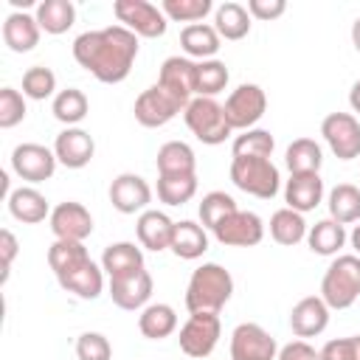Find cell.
<instances>
[{
    "label": "cell",
    "instance_id": "obj_1",
    "mask_svg": "<svg viewBox=\"0 0 360 360\" xmlns=\"http://www.w3.org/2000/svg\"><path fill=\"white\" fill-rule=\"evenodd\" d=\"M138 56V37L124 25L84 31L73 39V59L104 84H118L129 76Z\"/></svg>",
    "mask_w": 360,
    "mask_h": 360
},
{
    "label": "cell",
    "instance_id": "obj_2",
    "mask_svg": "<svg viewBox=\"0 0 360 360\" xmlns=\"http://www.w3.org/2000/svg\"><path fill=\"white\" fill-rule=\"evenodd\" d=\"M233 295V276L217 264V262H205L200 264L186 287V307L188 312H211L219 315V309L231 301Z\"/></svg>",
    "mask_w": 360,
    "mask_h": 360
},
{
    "label": "cell",
    "instance_id": "obj_3",
    "mask_svg": "<svg viewBox=\"0 0 360 360\" xmlns=\"http://www.w3.org/2000/svg\"><path fill=\"white\" fill-rule=\"evenodd\" d=\"M321 298L329 309H349L360 298V256L343 253L326 267L321 278Z\"/></svg>",
    "mask_w": 360,
    "mask_h": 360
},
{
    "label": "cell",
    "instance_id": "obj_4",
    "mask_svg": "<svg viewBox=\"0 0 360 360\" xmlns=\"http://www.w3.org/2000/svg\"><path fill=\"white\" fill-rule=\"evenodd\" d=\"M231 183L259 200H273L281 188V174L270 158H233Z\"/></svg>",
    "mask_w": 360,
    "mask_h": 360
},
{
    "label": "cell",
    "instance_id": "obj_5",
    "mask_svg": "<svg viewBox=\"0 0 360 360\" xmlns=\"http://www.w3.org/2000/svg\"><path fill=\"white\" fill-rule=\"evenodd\" d=\"M183 118H186V127L191 129V135L208 146L225 143V138L233 132L225 118V107L217 98L194 96L191 104L183 110Z\"/></svg>",
    "mask_w": 360,
    "mask_h": 360
},
{
    "label": "cell",
    "instance_id": "obj_6",
    "mask_svg": "<svg viewBox=\"0 0 360 360\" xmlns=\"http://www.w3.org/2000/svg\"><path fill=\"white\" fill-rule=\"evenodd\" d=\"M112 11H115L118 22L124 28H129L135 37L158 39L169 28V22H166L169 17L163 14V8L155 3H146V0H115Z\"/></svg>",
    "mask_w": 360,
    "mask_h": 360
},
{
    "label": "cell",
    "instance_id": "obj_7",
    "mask_svg": "<svg viewBox=\"0 0 360 360\" xmlns=\"http://www.w3.org/2000/svg\"><path fill=\"white\" fill-rule=\"evenodd\" d=\"M225 118L231 124V129H253V124L264 115L267 110V96L259 84H239L236 90H231V96L225 98Z\"/></svg>",
    "mask_w": 360,
    "mask_h": 360
},
{
    "label": "cell",
    "instance_id": "obj_8",
    "mask_svg": "<svg viewBox=\"0 0 360 360\" xmlns=\"http://www.w3.org/2000/svg\"><path fill=\"white\" fill-rule=\"evenodd\" d=\"M219 335H222V326H219V315H211V312H194L188 315V321L180 326V349L188 354V357H208L217 343H219Z\"/></svg>",
    "mask_w": 360,
    "mask_h": 360
},
{
    "label": "cell",
    "instance_id": "obj_9",
    "mask_svg": "<svg viewBox=\"0 0 360 360\" xmlns=\"http://www.w3.org/2000/svg\"><path fill=\"white\" fill-rule=\"evenodd\" d=\"M321 135L340 160L360 158V121L352 112H329L321 121Z\"/></svg>",
    "mask_w": 360,
    "mask_h": 360
},
{
    "label": "cell",
    "instance_id": "obj_10",
    "mask_svg": "<svg viewBox=\"0 0 360 360\" xmlns=\"http://www.w3.org/2000/svg\"><path fill=\"white\" fill-rule=\"evenodd\" d=\"M278 346L276 338L259 323H239L231 332V360H276Z\"/></svg>",
    "mask_w": 360,
    "mask_h": 360
},
{
    "label": "cell",
    "instance_id": "obj_11",
    "mask_svg": "<svg viewBox=\"0 0 360 360\" xmlns=\"http://www.w3.org/2000/svg\"><path fill=\"white\" fill-rule=\"evenodd\" d=\"M56 155L53 149L42 146V143H20L14 146L11 152V169L20 180H28V183H42V180H51L53 172H56Z\"/></svg>",
    "mask_w": 360,
    "mask_h": 360
},
{
    "label": "cell",
    "instance_id": "obj_12",
    "mask_svg": "<svg viewBox=\"0 0 360 360\" xmlns=\"http://www.w3.org/2000/svg\"><path fill=\"white\" fill-rule=\"evenodd\" d=\"M211 233L225 248H253V245H259L264 239V222L253 211H233Z\"/></svg>",
    "mask_w": 360,
    "mask_h": 360
},
{
    "label": "cell",
    "instance_id": "obj_13",
    "mask_svg": "<svg viewBox=\"0 0 360 360\" xmlns=\"http://www.w3.org/2000/svg\"><path fill=\"white\" fill-rule=\"evenodd\" d=\"M180 110H183L180 101H177L174 96H169L160 84L146 87V90L135 98V121H138L141 127H149V129L169 124Z\"/></svg>",
    "mask_w": 360,
    "mask_h": 360
},
{
    "label": "cell",
    "instance_id": "obj_14",
    "mask_svg": "<svg viewBox=\"0 0 360 360\" xmlns=\"http://www.w3.org/2000/svg\"><path fill=\"white\" fill-rule=\"evenodd\" d=\"M51 231L56 239H68V242H84L90 233H93V217L90 211L82 205V202H73V200H65L59 202L51 217Z\"/></svg>",
    "mask_w": 360,
    "mask_h": 360
},
{
    "label": "cell",
    "instance_id": "obj_15",
    "mask_svg": "<svg viewBox=\"0 0 360 360\" xmlns=\"http://www.w3.org/2000/svg\"><path fill=\"white\" fill-rule=\"evenodd\" d=\"M194 76H197V62H191L188 56H169L160 65L158 84L169 96H174L180 101V107L186 110L194 98Z\"/></svg>",
    "mask_w": 360,
    "mask_h": 360
},
{
    "label": "cell",
    "instance_id": "obj_16",
    "mask_svg": "<svg viewBox=\"0 0 360 360\" xmlns=\"http://www.w3.org/2000/svg\"><path fill=\"white\" fill-rule=\"evenodd\" d=\"M110 202L121 214H138V211L143 214L146 205L152 202V188L141 174L124 172L110 183Z\"/></svg>",
    "mask_w": 360,
    "mask_h": 360
},
{
    "label": "cell",
    "instance_id": "obj_17",
    "mask_svg": "<svg viewBox=\"0 0 360 360\" xmlns=\"http://www.w3.org/2000/svg\"><path fill=\"white\" fill-rule=\"evenodd\" d=\"M152 276L141 267L135 273H127V276H115L110 278V298L115 307L121 309H143L146 301L152 298Z\"/></svg>",
    "mask_w": 360,
    "mask_h": 360
},
{
    "label": "cell",
    "instance_id": "obj_18",
    "mask_svg": "<svg viewBox=\"0 0 360 360\" xmlns=\"http://www.w3.org/2000/svg\"><path fill=\"white\" fill-rule=\"evenodd\" d=\"M53 155L68 169H84L96 155V143L82 127H65L53 141Z\"/></svg>",
    "mask_w": 360,
    "mask_h": 360
},
{
    "label": "cell",
    "instance_id": "obj_19",
    "mask_svg": "<svg viewBox=\"0 0 360 360\" xmlns=\"http://www.w3.org/2000/svg\"><path fill=\"white\" fill-rule=\"evenodd\" d=\"M329 326V307L321 295H307L290 309V329L295 338H315Z\"/></svg>",
    "mask_w": 360,
    "mask_h": 360
},
{
    "label": "cell",
    "instance_id": "obj_20",
    "mask_svg": "<svg viewBox=\"0 0 360 360\" xmlns=\"http://www.w3.org/2000/svg\"><path fill=\"white\" fill-rule=\"evenodd\" d=\"M323 200V180L318 172H301V174H290V180L284 183V202L287 208L307 214L315 211Z\"/></svg>",
    "mask_w": 360,
    "mask_h": 360
},
{
    "label": "cell",
    "instance_id": "obj_21",
    "mask_svg": "<svg viewBox=\"0 0 360 360\" xmlns=\"http://www.w3.org/2000/svg\"><path fill=\"white\" fill-rule=\"evenodd\" d=\"M56 281H59L62 290H68V292H73V295H79L84 301H93L104 290V270L93 259H84L82 264H76L68 273L56 276Z\"/></svg>",
    "mask_w": 360,
    "mask_h": 360
},
{
    "label": "cell",
    "instance_id": "obj_22",
    "mask_svg": "<svg viewBox=\"0 0 360 360\" xmlns=\"http://www.w3.org/2000/svg\"><path fill=\"white\" fill-rule=\"evenodd\" d=\"M135 231H138V242H141V248L160 253V250H166V248L172 245L174 222H172L163 211H158V208H146V211L138 217Z\"/></svg>",
    "mask_w": 360,
    "mask_h": 360
},
{
    "label": "cell",
    "instance_id": "obj_23",
    "mask_svg": "<svg viewBox=\"0 0 360 360\" xmlns=\"http://www.w3.org/2000/svg\"><path fill=\"white\" fill-rule=\"evenodd\" d=\"M39 22L34 14L25 11H11L3 22V42L14 51V53H28L37 48L39 42Z\"/></svg>",
    "mask_w": 360,
    "mask_h": 360
},
{
    "label": "cell",
    "instance_id": "obj_24",
    "mask_svg": "<svg viewBox=\"0 0 360 360\" xmlns=\"http://www.w3.org/2000/svg\"><path fill=\"white\" fill-rule=\"evenodd\" d=\"M8 211L14 219H20L25 225H37L45 217H51V205H48L45 194H39L34 186H20V188L8 191Z\"/></svg>",
    "mask_w": 360,
    "mask_h": 360
},
{
    "label": "cell",
    "instance_id": "obj_25",
    "mask_svg": "<svg viewBox=\"0 0 360 360\" xmlns=\"http://www.w3.org/2000/svg\"><path fill=\"white\" fill-rule=\"evenodd\" d=\"M169 250L174 256H180V259H188V262L200 259L208 250V233H205V228L197 225V222H191V219L174 222V233H172Z\"/></svg>",
    "mask_w": 360,
    "mask_h": 360
},
{
    "label": "cell",
    "instance_id": "obj_26",
    "mask_svg": "<svg viewBox=\"0 0 360 360\" xmlns=\"http://www.w3.org/2000/svg\"><path fill=\"white\" fill-rule=\"evenodd\" d=\"M143 267V250L135 242H112L104 248L101 253V270L115 278V276H127Z\"/></svg>",
    "mask_w": 360,
    "mask_h": 360
},
{
    "label": "cell",
    "instance_id": "obj_27",
    "mask_svg": "<svg viewBox=\"0 0 360 360\" xmlns=\"http://www.w3.org/2000/svg\"><path fill=\"white\" fill-rule=\"evenodd\" d=\"M158 174H197L194 149L186 141H166L158 149Z\"/></svg>",
    "mask_w": 360,
    "mask_h": 360
},
{
    "label": "cell",
    "instance_id": "obj_28",
    "mask_svg": "<svg viewBox=\"0 0 360 360\" xmlns=\"http://www.w3.org/2000/svg\"><path fill=\"white\" fill-rule=\"evenodd\" d=\"M219 34L214 25H205V22H194V25H186L180 31V45L188 56L205 62V59H214V53L219 51Z\"/></svg>",
    "mask_w": 360,
    "mask_h": 360
},
{
    "label": "cell",
    "instance_id": "obj_29",
    "mask_svg": "<svg viewBox=\"0 0 360 360\" xmlns=\"http://www.w3.org/2000/svg\"><path fill=\"white\" fill-rule=\"evenodd\" d=\"M346 239H349V236H346V228H343L340 222H335L332 217L315 222V225L307 231V245H309V250L318 253V256H338L340 248L346 245Z\"/></svg>",
    "mask_w": 360,
    "mask_h": 360
},
{
    "label": "cell",
    "instance_id": "obj_30",
    "mask_svg": "<svg viewBox=\"0 0 360 360\" xmlns=\"http://www.w3.org/2000/svg\"><path fill=\"white\" fill-rule=\"evenodd\" d=\"M138 329L149 340H163L177 329V312L169 304H146L138 315Z\"/></svg>",
    "mask_w": 360,
    "mask_h": 360
},
{
    "label": "cell",
    "instance_id": "obj_31",
    "mask_svg": "<svg viewBox=\"0 0 360 360\" xmlns=\"http://www.w3.org/2000/svg\"><path fill=\"white\" fill-rule=\"evenodd\" d=\"M34 17L45 34H65L76 22V6L70 0H42L37 3Z\"/></svg>",
    "mask_w": 360,
    "mask_h": 360
},
{
    "label": "cell",
    "instance_id": "obj_32",
    "mask_svg": "<svg viewBox=\"0 0 360 360\" xmlns=\"http://www.w3.org/2000/svg\"><path fill=\"white\" fill-rule=\"evenodd\" d=\"M214 28H217V34L222 39H242L250 31V14H248V8L242 3L228 0V3L217 6V11H214Z\"/></svg>",
    "mask_w": 360,
    "mask_h": 360
},
{
    "label": "cell",
    "instance_id": "obj_33",
    "mask_svg": "<svg viewBox=\"0 0 360 360\" xmlns=\"http://www.w3.org/2000/svg\"><path fill=\"white\" fill-rule=\"evenodd\" d=\"M326 205H329V217L340 225H349V222H360V188L352 186V183H338L329 197H326Z\"/></svg>",
    "mask_w": 360,
    "mask_h": 360
},
{
    "label": "cell",
    "instance_id": "obj_34",
    "mask_svg": "<svg viewBox=\"0 0 360 360\" xmlns=\"http://www.w3.org/2000/svg\"><path fill=\"white\" fill-rule=\"evenodd\" d=\"M307 222H304V214L292 211V208H278L273 217H270V236L278 242V245H298L307 239Z\"/></svg>",
    "mask_w": 360,
    "mask_h": 360
},
{
    "label": "cell",
    "instance_id": "obj_35",
    "mask_svg": "<svg viewBox=\"0 0 360 360\" xmlns=\"http://www.w3.org/2000/svg\"><path fill=\"white\" fill-rule=\"evenodd\" d=\"M284 163L290 169V174H301V172H318L323 163V152L321 143L312 138H295L287 152H284Z\"/></svg>",
    "mask_w": 360,
    "mask_h": 360
},
{
    "label": "cell",
    "instance_id": "obj_36",
    "mask_svg": "<svg viewBox=\"0 0 360 360\" xmlns=\"http://www.w3.org/2000/svg\"><path fill=\"white\" fill-rule=\"evenodd\" d=\"M90 104H87V96L79 90V87H68V90H59L53 96V104H51V112L56 121H62L65 127H76L84 115H87Z\"/></svg>",
    "mask_w": 360,
    "mask_h": 360
},
{
    "label": "cell",
    "instance_id": "obj_37",
    "mask_svg": "<svg viewBox=\"0 0 360 360\" xmlns=\"http://www.w3.org/2000/svg\"><path fill=\"white\" fill-rule=\"evenodd\" d=\"M197 194V174H158V200L183 205Z\"/></svg>",
    "mask_w": 360,
    "mask_h": 360
},
{
    "label": "cell",
    "instance_id": "obj_38",
    "mask_svg": "<svg viewBox=\"0 0 360 360\" xmlns=\"http://www.w3.org/2000/svg\"><path fill=\"white\" fill-rule=\"evenodd\" d=\"M228 68L225 62L219 59H205V62H197V76H194V93L197 96H205V98H214L217 93L225 90L228 84Z\"/></svg>",
    "mask_w": 360,
    "mask_h": 360
},
{
    "label": "cell",
    "instance_id": "obj_39",
    "mask_svg": "<svg viewBox=\"0 0 360 360\" xmlns=\"http://www.w3.org/2000/svg\"><path fill=\"white\" fill-rule=\"evenodd\" d=\"M200 222H202V228H208V231H214L222 219H228L233 211H239L236 208V200L231 197V194H225V191H208L202 200H200Z\"/></svg>",
    "mask_w": 360,
    "mask_h": 360
},
{
    "label": "cell",
    "instance_id": "obj_40",
    "mask_svg": "<svg viewBox=\"0 0 360 360\" xmlns=\"http://www.w3.org/2000/svg\"><path fill=\"white\" fill-rule=\"evenodd\" d=\"M273 146H276V141L267 129H245L242 135L233 138L231 152H233V158H270Z\"/></svg>",
    "mask_w": 360,
    "mask_h": 360
},
{
    "label": "cell",
    "instance_id": "obj_41",
    "mask_svg": "<svg viewBox=\"0 0 360 360\" xmlns=\"http://www.w3.org/2000/svg\"><path fill=\"white\" fill-rule=\"evenodd\" d=\"M84 259H90V253H87L84 242H68V239H56V242L48 248V264H51V270H53L56 276L68 273L70 267L82 264Z\"/></svg>",
    "mask_w": 360,
    "mask_h": 360
},
{
    "label": "cell",
    "instance_id": "obj_42",
    "mask_svg": "<svg viewBox=\"0 0 360 360\" xmlns=\"http://www.w3.org/2000/svg\"><path fill=\"white\" fill-rule=\"evenodd\" d=\"M56 90V73L51 68H42V65H34L22 73V96L25 98H34V101H45Z\"/></svg>",
    "mask_w": 360,
    "mask_h": 360
},
{
    "label": "cell",
    "instance_id": "obj_43",
    "mask_svg": "<svg viewBox=\"0 0 360 360\" xmlns=\"http://www.w3.org/2000/svg\"><path fill=\"white\" fill-rule=\"evenodd\" d=\"M160 8H163V14H166L169 20L194 25L197 20H202V17L214 8V3H211V0H163Z\"/></svg>",
    "mask_w": 360,
    "mask_h": 360
},
{
    "label": "cell",
    "instance_id": "obj_44",
    "mask_svg": "<svg viewBox=\"0 0 360 360\" xmlns=\"http://www.w3.org/2000/svg\"><path fill=\"white\" fill-rule=\"evenodd\" d=\"M25 96L14 87H3L0 90V127L11 129L25 118Z\"/></svg>",
    "mask_w": 360,
    "mask_h": 360
},
{
    "label": "cell",
    "instance_id": "obj_45",
    "mask_svg": "<svg viewBox=\"0 0 360 360\" xmlns=\"http://www.w3.org/2000/svg\"><path fill=\"white\" fill-rule=\"evenodd\" d=\"M76 357L79 360H110L112 346L101 332H82L76 340Z\"/></svg>",
    "mask_w": 360,
    "mask_h": 360
},
{
    "label": "cell",
    "instance_id": "obj_46",
    "mask_svg": "<svg viewBox=\"0 0 360 360\" xmlns=\"http://www.w3.org/2000/svg\"><path fill=\"white\" fill-rule=\"evenodd\" d=\"M318 357L321 360H360V335L326 340L323 349L318 352Z\"/></svg>",
    "mask_w": 360,
    "mask_h": 360
},
{
    "label": "cell",
    "instance_id": "obj_47",
    "mask_svg": "<svg viewBox=\"0 0 360 360\" xmlns=\"http://www.w3.org/2000/svg\"><path fill=\"white\" fill-rule=\"evenodd\" d=\"M287 11V3L284 0H248V14L256 17V20H276Z\"/></svg>",
    "mask_w": 360,
    "mask_h": 360
},
{
    "label": "cell",
    "instance_id": "obj_48",
    "mask_svg": "<svg viewBox=\"0 0 360 360\" xmlns=\"http://www.w3.org/2000/svg\"><path fill=\"white\" fill-rule=\"evenodd\" d=\"M276 360H321V357H318V352H315L307 340H301V338H298V340H292V343L281 346Z\"/></svg>",
    "mask_w": 360,
    "mask_h": 360
},
{
    "label": "cell",
    "instance_id": "obj_49",
    "mask_svg": "<svg viewBox=\"0 0 360 360\" xmlns=\"http://www.w3.org/2000/svg\"><path fill=\"white\" fill-rule=\"evenodd\" d=\"M17 248H20V245H17V236H14L8 228H3V231H0V253H3V270H6V273H3V281L8 278V267H11L14 256H17Z\"/></svg>",
    "mask_w": 360,
    "mask_h": 360
},
{
    "label": "cell",
    "instance_id": "obj_50",
    "mask_svg": "<svg viewBox=\"0 0 360 360\" xmlns=\"http://www.w3.org/2000/svg\"><path fill=\"white\" fill-rule=\"evenodd\" d=\"M349 104H352V110L354 112H360V79L352 84V90H349Z\"/></svg>",
    "mask_w": 360,
    "mask_h": 360
},
{
    "label": "cell",
    "instance_id": "obj_51",
    "mask_svg": "<svg viewBox=\"0 0 360 360\" xmlns=\"http://www.w3.org/2000/svg\"><path fill=\"white\" fill-rule=\"evenodd\" d=\"M352 45H354V51L360 53V17L352 22Z\"/></svg>",
    "mask_w": 360,
    "mask_h": 360
},
{
    "label": "cell",
    "instance_id": "obj_52",
    "mask_svg": "<svg viewBox=\"0 0 360 360\" xmlns=\"http://www.w3.org/2000/svg\"><path fill=\"white\" fill-rule=\"evenodd\" d=\"M349 242H352V248H354L357 256H360V225H354V231L349 233Z\"/></svg>",
    "mask_w": 360,
    "mask_h": 360
}]
</instances>
